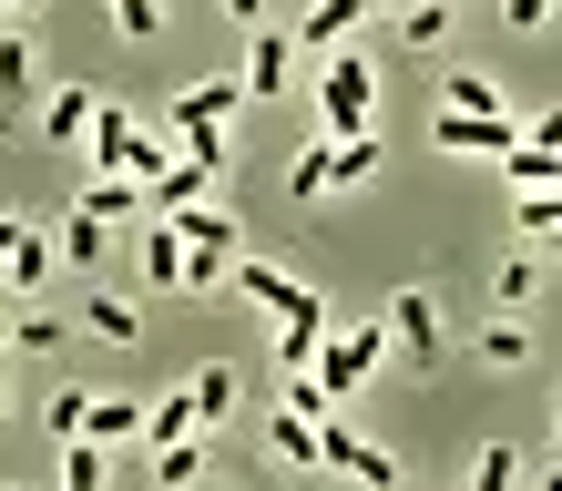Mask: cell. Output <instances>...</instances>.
<instances>
[{
    "mask_svg": "<svg viewBox=\"0 0 562 491\" xmlns=\"http://www.w3.org/2000/svg\"><path fill=\"white\" fill-rule=\"evenodd\" d=\"M369 62L358 52H327V72H317V113H327V144H358L369 134Z\"/></svg>",
    "mask_w": 562,
    "mask_h": 491,
    "instance_id": "6da1fadb",
    "label": "cell"
},
{
    "mask_svg": "<svg viewBox=\"0 0 562 491\" xmlns=\"http://www.w3.org/2000/svg\"><path fill=\"white\" fill-rule=\"evenodd\" d=\"M194 471H205V431H194V440H164V450H154V481H164V491H184Z\"/></svg>",
    "mask_w": 562,
    "mask_h": 491,
    "instance_id": "e0dca14e",
    "label": "cell"
},
{
    "mask_svg": "<svg viewBox=\"0 0 562 491\" xmlns=\"http://www.w3.org/2000/svg\"><path fill=\"white\" fill-rule=\"evenodd\" d=\"M113 21H123V31H134V42H144V31L164 21V0H113Z\"/></svg>",
    "mask_w": 562,
    "mask_h": 491,
    "instance_id": "4dcf8cb0",
    "label": "cell"
},
{
    "mask_svg": "<svg viewBox=\"0 0 562 491\" xmlns=\"http://www.w3.org/2000/svg\"><path fill=\"white\" fill-rule=\"evenodd\" d=\"M82 420H92V389H61L52 400V440H82Z\"/></svg>",
    "mask_w": 562,
    "mask_h": 491,
    "instance_id": "4316f807",
    "label": "cell"
},
{
    "mask_svg": "<svg viewBox=\"0 0 562 491\" xmlns=\"http://www.w3.org/2000/svg\"><path fill=\"white\" fill-rule=\"evenodd\" d=\"M379 338H389V327H338V338L317 348V400H327V410L358 400V379L379 369Z\"/></svg>",
    "mask_w": 562,
    "mask_h": 491,
    "instance_id": "3957f363",
    "label": "cell"
},
{
    "mask_svg": "<svg viewBox=\"0 0 562 491\" xmlns=\"http://www.w3.org/2000/svg\"><path fill=\"white\" fill-rule=\"evenodd\" d=\"M317 461H327V471H348L358 491H400V461H389L379 440H358L338 410H317Z\"/></svg>",
    "mask_w": 562,
    "mask_h": 491,
    "instance_id": "7a4b0ae2",
    "label": "cell"
},
{
    "mask_svg": "<svg viewBox=\"0 0 562 491\" xmlns=\"http://www.w3.org/2000/svg\"><path fill=\"white\" fill-rule=\"evenodd\" d=\"M512 225H521V236H552V225H562V185H552V194H521Z\"/></svg>",
    "mask_w": 562,
    "mask_h": 491,
    "instance_id": "484cf974",
    "label": "cell"
},
{
    "mask_svg": "<svg viewBox=\"0 0 562 491\" xmlns=\"http://www.w3.org/2000/svg\"><path fill=\"white\" fill-rule=\"evenodd\" d=\"M61 491H103V440H61Z\"/></svg>",
    "mask_w": 562,
    "mask_h": 491,
    "instance_id": "ffe728a7",
    "label": "cell"
},
{
    "mask_svg": "<svg viewBox=\"0 0 562 491\" xmlns=\"http://www.w3.org/2000/svg\"><path fill=\"white\" fill-rule=\"evenodd\" d=\"M502 21H512V31H542V21H552V0H502Z\"/></svg>",
    "mask_w": 562,
    "mask_h": 491,
    "instance_id": "1f68e13d",
    "label": "cell"
},
{
    "mask_svg": "<svg viewBox=\"0 0 562 491\" xmlns=\"http://www.w3.org/2000/svg\"><path fill=\"white\" fill-rule=\"evenodd\" d=\"M236 287H246L267 317H307V308H317V287H296L286 267H267V256H236Z\"/></svg>",
    "mask_w": 562,
    "mask_h": 491,
    "instance_id": "8992f818",
    "label": "cell"
},
{
    "mask_svg": "<svg viewBox=\"0 0 562 491\" xmlns=\"http://www.w3.org/2000/svg\"><path fill=\"white\" fill-rule=\"evenodd\" d=\"M92 113H103V103L72 82V92H52V103H42V134H52V144H72V134H92Z\"/></svg>",
    "mask_w": 562,
    "mask_h": 491,
    "instance_id": "4fadbf2b",
    "label": "cell"
},
{
    "mask_svg": "<svg viewBox=\"0 0 562 491\" xmlns=\"http://www.w3.org/2000/svg\"><path fill=\"white\" fill-rule=\"evenodd\" d=\"M481 358H502V369H521V358H532V338H521V327H481Z\"/></svg>",
    "mask_w": 562,
    "mask_h": 491,
    "instance_id": "f1b7e54d",
    "label": "cell"
},
{
    "mask_svg": "<svg viewBox=\"0 0 562 491\" xmlns=\"http://www.w3.org/2000/svg\"><path fill=\"white\" fill-rule=\"evenodd\" d=\"M61 246H72V267H92V256H103V246H113V225L72 205V225H61Z\"/></svg>",
    "mask_w": 562,
    "mask_h": 491,
    "instance_id": "603a6c76",
    "label": "cell"
},
{
    "mask_svg": "<svg viewBox=\"0 0 562 491\" xmlns=\"http://www.w3.org/2000/svg\"><path fill=\"white\" fill-rule=\"evenodd\" d=\"M521 461H512V440H481V461H471V491H512Z\"/></svg>",
    "mask_w": 562,
    "mask_h": 491,
    "instance_id": "7402d4cb",
    "label": "cell"
},
{
    "mask_svg": "<svg viewBox=\"0 0 562 491\" xmlns=\"http://www.w3.org/2000/svg\"><path fill=\"white\" fill-rule=\"evenodd\" d=\"M82 327H92V338H113V348H134V338H144V327H134V308H123V298H92V308H82Z\"/></svg>",
    "mask_w": 562,
    "mask_h": 491,
    "instance_id": "44dd1931",
    "label": "cell"
},
{
    "mask_svg": "<svg viewBox=\"0 0 562 491\" xmlns=\"http://www.w3.org/2000/svg\"><path fill=\"white\" fill-rule=\"evenodd\" d=\"M440 113H502V82H491V72H450L440 82Z\"/></svg>",
    "mask_w": 562,
    "mask_h": 491,
    "instance_id": "2e32d148",
    "label": "cell"
},
{
    "mask_svg": "<svg viewBox=\"0 0 562 491\" xmlns=\"http://www.w3.org/2000/svg\"><path fill=\"white\" fill-rule=\"evenodd\" d=\"M164 225H175L184 246H225V256H236V215H225V205H184V215H164Z\"/></svg>",
    "mask_w": 562,
    "mask_h": 491,
    "instance_id": "5bb4252c",
    "label": "cell"
},
{
    "mask_svg": "<svg viewBox=\"0 0 562 491\" xmlns=\"http://www.w3.org/2000/svg\"><path fill=\"white\" fill-rule=\"evenodd\" d=\"M82 215H103V225L144 215V185H134V175H92V185H82Z\"/></svg>",
    "mask_w": 562,
    "mask_h": 491,
    "instance_id": "8fae6325",
    "label": "cell"
},
{
    "mask_svg": "<svg viewBox=\"0 0 562 491\" xmlns=\"http://www.w3.org/2000/svg\"><path fill=\"white\" fill-rule=\"evenodd\" d=\"M0 410H11V379H0Z\"/></svg>",
    "mask_w": 562,
    "mask_h": 491,
    "instance_id": "8d00e7d4",
    "label": "cell"
},
{
    "mask_svg": "<svg viewBox=\"0 0 562 491\" xmlns=\"http://www.w3.org/2000/svg\"><path fill=\"white\" fill-rule=\"evenodd\" d=\"M205 420H194V389L184 400H144V450H164V440H194Z\"/></svg>",
    "mask_w": 562,
    "mask_h": 491,
    "instance_id": "7c38bea8",
    "label": "cell"
},
{
    "mask_svg": "<svg viewBox=\"0 0 562 491\" xmlns=\"http://www.w3.org/2000/svg\"><path fill=\"white\" fill-rule=\"evenodd\" d=\"M92 175H134V144H144V123L134 113H123V103H103V113H92Z\"/></svg>",
    "mask_w": 562,
    "mask_h": 491,
    "instance_id": "52a82bcc",
    "label": "cell"
},
{
    "mask_svg": "<svg viewBox=\"0 0 562 491\" xmlns=\"http://www.w3.org/2000/svg\"><path fill=\"white\" fill-rule=\"evenodd\" d=\"M11 256H21V215H0V287H11Z\"/></svg>",
    "mask_w": 562,
    "mask_h": 491,
    "instance_id": "d6a6232c",
    "label": "cell"
},
{
    "mask_svg": "<svg viewBox=\"0 0 562 491\" xmlns=\"http://www.w3.org/2000/svg\"><path fill=\"white\" fill-rule=\"evenodd\" d=\"M532 144H542V154H562V103H552V113L532 123Z\"/></svg>",
    "mask_w": 562,
    "mask_h": 491,
    "instance_id": "836d02e7",
    "label": "cell"
},
{
    "mask_svg": "<svg viewBox=\"0 0 562 491\" xmlns=\"http://www.w3.org/2000/svg\"><path fill=\"white\" fill-rule=\"evenodd\" d=\"M225 410H236V369H194V420L215 431Z\"/></svg>",
    "mask_w": 562,
    "mask_h": 491,
    "instance_id": "d6986e66",
    "label": "cell"
},
{
    "mask_svg": "<svg viewBox=\"0 0 562 491\" xmlns=\"http://www.w3.org/2000/svg\"><path fill=\"white\" fill-rule=\"evenodd\" d=\"M215 11H225V21H236V31H246L256 11H267V0H215Z\"/></svg>",
    "mask_w": 562,
    "mask_h": 491,
    "instance_id": "e575fe53",
    "label": "cell"
},
{
    "mask_svg": "<svg viewBox=\"0 0 562 491\" xmlns=\"http://www.w3.org/2000/svg\"><path fill=\"white\" fill-rule=\"evenodd\" d=\"M429 144H440V154H512L521 123L512 113H440V123H429Z\"/></svg>",
    "mask_w": 562,
    "mask_h": 491,
    "instance_id": "277c9868",
    "label": "cell"
},
{
    "mask_svg": "<svg viewBox=\"0 0 562 491\" xmlns=\"http://www.w3.org/2000/svg\"><path fill=\"white\" fill-rule=\"evenodd\" d=\"M440 11H450V0H440Z\"/></svg>",
    "mask_w": 562,
    "mask_h": 491,
    "instance_id": "ab89813d",
    "label": "cell"
},
{
    "mask_svg": "<svg viewBox=\"0 0 562 491\" xmlns=\"http://www.w3.org/2000/svg\"><path fill=\"white\" fill-rule=\"evenodd\" d=\"M21 92H31V42L11 31V42H0V103H21Z\"/></svg>",
    "mask_w": 562,
    "mask_h": 491,
    "instance_id": "d4e9b609",
    "label": "cell"
},
{
    "mask_svg": "<svg viewBox=\"0 0 562 491\" xmlns=\"http://www.w3.org/2000/svg\"><path fill=\"white\" fill-rule=\"evenodd\" d=\"M205 185H215V175H205V164H164V175L144 185V215L164 225V215H184V205H205Z\"/></svg>",
    "mask_w": 562,
    "mask_h": 491,
    "instance_id": "ba28073f",
    "label": "cell"
},
{
    "mask_svg": "<svg viewBox=\"0 0 562 491\" xmlns=\"http://www.w3.org/2000/svg\"><path fill=\"white\" fill-rule=\"evenodd\" d=\"M52 277V246L42 236H31V225H21V256H11V287H42Z\"/></svg>",
    "mask_w": 562,
    "mask_h": 491,
    "instance_id": "83f0119b",
    "label": "cell"
},
{
    "mask_svg": "<svg viewBox=\"0 0 562 491\" xmlns=\"http://www.w3.org/2000/svg\"><path fill=\"white\" fill-rule=\"evenodd\" d=\"M327 185H338V144H327V134H317L307 154H296V164H286V194H296V205H317V194H327Z\"/></svg>",
    "mask_w": 562,
    "mask_h": 491,
    "instance_id": "30bf717a",
    "label": "cell"
},
{
    "mask_svg": "<svg viewBox=\"0 0 562 491\" xmlns=\"http://www.w3.org/2000/svg\"><path fill=\"white\" fill-rule=\"evenodd\" d=\"M144 277L154 287H184V236H175V225H154V236H144Z\"/></svg>",
    "mask_w": 562,
    "mask_h": 491,
    "instance_id": "ac0fdd59",
    "label": "cell"
},
{
    "mask_svg": "<svg viewBox=\"0 0 562 491\" xmlns=\"http://www.w3.org/2000/svg\"><path fill=\"white\" fill-rule=\"evenodd\" d=\"M369 175H379V144H369V134L338 144V185H369Z\"/></svg>",
    "mask_w": 562,
    "mask_h": 491,
    "instance_id": "f546056e",
    "label": "cell"
},
{
    "mask_svg": "<svg viewBox=\"0 0 562 491\" xmlns=\"http://www.w3.org/2000/svg\"><path fill=\"white\" fill-rule=\"evenodd\" d=\"M277 461H317V420H307V410L277 420Z\"/></svg>",
    "mask_w": 562,
    "mask_h": 491,
    "instance_id": "cb8c5ba5",
    "label": "cell"
},
{
    "mask_svg": "<svg viewBox=\"0 0 562 491\" xmlns=\"http://www.w3.org/2000/svg\"><path fill=\"white\" fill-rule=\"evenodd\" d=\"M389 338H400V358H440V298H429V287H400V298H389Z\"/></svg>",
    "mask_w": 562,
    "mask_h": 491,
    "instance_id": "5b68a950",
    "label": "cell"
},
{
    "mask_svg": "<svg viewBox=\"0 0 562 491\" xmlns=\"http://www.w3.org/2000/svg\"><path fill=\"white\" fill-rule=\"evenodd\" d=\"M552 431H562V400H552Z\"/></svg>",
    "mask_w": 562,
    "mask_h": 491,
    "instance_id": "74e56055",
    "label": "cell"
},
{
    "mask_svg": "<svg viewBox=\"0 0 562 491\" xmlns=\"http://www.w3.org/2000/svg\"><path fill=\"white\" fill-rule=\"evenodd\" d=\"M11 348H21V317H0V358H11Z\"/></svg>",
    "mask_w": 562,
    "mask_h": 491,
    "instance_id": "d590c367",
    "label": "cell"
},
{
    "mask_svg": "<svg viewBox=\"0 0 562 491\" xmlns=\"http://www.w3.org/2000/svg\"><path fill=\"white\" fill-rule=\"evenodd\" d=\"M286 72H296V31H267L246 52V92H286Z\"/></svg>",
    "mask_w": 562,
    "mask_h": 491,
    "instance_id": "9c48e42d",
    "label": "cell"
},
{
    "mask_svg": "<svg viewBox=\"0 0 562 491\" xmlns=\"http://www.w3.org/2000/svg\"><path fill=\"white\" fill-rule=\"evenodd\" d=\"M0 11H21V0H0Z\"/></svg>",
    "mask_w": 562,
    "mask_h": 491,
    "instance_id": "f35d334b",
    "label": "cell"
},
{
    "mask_svg": "<svg viewBox=\"0 0 562 491\" xmlns=\"http://www.w3.org/2000/svg\"><path fill=\"white\" fill-rule=\"evenodd\" d=\"M82 440H144V400H92Z\"/></svg>",
    "mask_w": 562,
    "mask_h": 491,
    "instance_id": "9a60e30c",
    "label": "cell"
}]
</instances>
